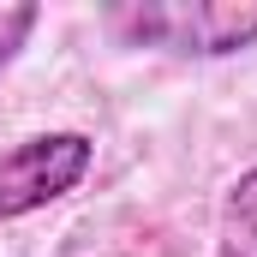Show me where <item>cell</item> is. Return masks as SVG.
Masks as SVG:
<instances>
[{"instance_id":"3957f363","label":"cell","mask_w":257,"mask_h":257,"mask_svg":"<svg viewBox=\"0 0 257 257\" xmlns=\"http://www.w3.org/2000/svg\"><path fill=\"white\" fill-rule=\"evenodd\" d=\"M215 257H257V168H245L221 197Z\"/></svg>"},{"instance_id":"277c9868","label":"cell","mask_w":257,"mask_h":257,"mask_svg":"<svg viewBox=\"0 0 257 257\" xmlns=\"http://www.w3.org/2000/svg\"><path fill=\"white\" fill-rule=\"evenodd\" d=\"M36 24H42V6H30V0H0V72L18 60V48L30 42Z\"/></svg>"},{"instance_id":"6da1fadb","label":"cell","mask_w":257,"mask_h":257,"mask_svg":"<svg viewBox=\"0 0 257 257\" xmlns=\"http://www.w3.org/2000/svg\"><path fill=\"white\" fill-rule=\"evenodd\" d=\"M108 24L138 42V48H162V54H197V60H221L257 42V6H114Z\"/></svg>"},{"instance_id":"7a4b0ae2","label":"cell","mask_w":257,"mask_h":257,"mask_svg":"<svg viewBox=\"0 0 257 257\" xmlns=\"http://www.w3.org/2000/svg\"><path fill=\"white\" fill-rule=\"evenodd\" d=\"M90 138L84 132H36L12 150H0V221H18L30 209H48L90 174Z\"/></svg>"}]
</instances>
